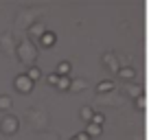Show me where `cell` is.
I'll use <instances>...</instances> for the list:
<instances>
[{
  "label": "cell",
  "mask_w": 149,
  "mask_h": 140,
  "mask_svg": "<svg viewBox=\"0 0 149 140\" xmlns=\"http://www.w3.org/2000/svg\"><path fill=\"white\" fill-rule=\"evenodd\" d=\"M18 57L31 68L33 61L37 59V51H35V46H33L29 40H24V42H20V46H18Z\"/></svg>",
  "instance_id": "obj_1"
},
{
  "label": "cell",
  "mask_w": 149,
  "mask_h": 140,
  "mask_svg": "<svg viewBox=\"0 0 149 140\" xmlns=\"http://www.w3.org/2000/svg\"><path fill=\"white\" fill-rule=\"evenodd\" d=\"M18 129H20V121L15 116H11V114L2 116V121H0V134L13 136V134H18Z\"/></svg>",
  "instance_id": "obj_2"
},
{
  "label": "cell",
  "mask_w": 149,
  "mask_h": 140,
  "mask_svg": "<svg viewBox=\"0 0 149 140\" xmlns=\"http://www.w3.org/2000/svg\"><path fill=\"white\" fill-rule=\"evenodd\" d=\"M13 85H15V90H18L20 94H29V92L33 90V81L29 79V77L24 75V72H22V75H18V77H15Z\"/></svg>",
  "instance_id": "obj_3"
},
{
  "label": "cell",
  "mask_w": 149,
  "mask_h": 140,
  "mask_svg": "<svg viewBox=\"0 0 149 140\" xmlns=\"http://www.w3.org/2000/svg\"><path fill=\"white\" fill-rule=\"evenodd\" d=\"M103 66H105V70H110V72H118V68H121V66H118V59L114 57L112 51L103 55Z\"/></svg>",
  "instance_id": "obj_4"
},
{
  "label": "cell",
  "mask_w": 149,
  "mask_h": 140,
  "mask_svg": "<svg viewBox=\"0 0 149 140\" xmlns=\"http://www.w3.org/2000/svg\"><path fill=\"white\" fill-rule=\"evenodd\" d=\"M55 42H57V35L53 31H44L42 35H40V44H42L44 48H51V46H55Z\"/></svg>",
  "instance_id": "obj_5"
},
{
  "label": "cell",
  "mask_w": 149,
  "mask_h": 140,
  "mask_svg": "<svg viewBox=\"0 0 149 140\" xmlns=\"http://www.w3.org/2000/svg\"><path fill=\"white\" fill-rule=\"evenodd\" d=\"M101 131H103V127H99V125H92V123H88V127H86V131H84V134L88 136V138H99V136H101Z\"/></svg>",
  "instance_id": "obj_6"
},
{
  "label": "cell",
  "mask_w": 149,
  "mask_h": 140,
  "mask_svg": "<svg viewBox=\"0 0 149 140\" xmlns=\"http://www.w3.org/2000/svg\"><path fill=\"white\" fill-rule=\"evenodd\" d=\"M114 88H116V85H114V81H101V83L97 85V92L99 94H105V92H114Z\"/></svg>",
  "instance_id": "obj_7"
},
{
  "label": "cell",
  "mask_w": 149,
  "mask_h": 140,
  "mask_svg": "<svg viewBox=\"0 0 149 140\" xmlns=\"http://www.w3.org/2000/svg\"><path fill=\"white\" fill-rule=\"evenodd\" d=\"M88 88V83H86V79H74V81H70V92H81V90H86Z\"/></svg>",
  "instance_id": "obj_8"
},
{
  "label": "cell",
  "mask_w": 149,
  "mask_h": 140,
  "mask_svg": "<svg viewBox=\"0 0 149 140\" xmlns=\"http://www.w3.org/2000/svg\"><path fill=\"white\" fill-rule=\"evenodd\" d=\"M68 72H70V64H68V61H59V64H57L55 75L57 77H68Z\"/></svg>",
  "instance_id": "obj_9"
},
{
  "label": "cell",
  "mask_w": 149,
  "mask_h": 140,
  "mask_svg": "<svg viewBox=\"0 0 149 140\" xmlns=\"http://www.w3.org/2000/svg\"><path fill=\"white\" fill-rule=\"evenodd\" d=\"M118 77H121L123 81H130L136 77V70L134 68H118Z\"/></svg>",
  "instance_id": "obj_10"
},
{
  "label": "cell",
  "mask_w": 149,
  "mask_h": 140,
  "mask_svg": "<svg viewBox=\"0 0 149 140\" xmlns=\"http://www.w3.org/2000/svg\"><path fill=\"white\" fill-rule=\"evenodd\" d=\"M24 75H26L29 79H31L33 83H35V81L40 79V77H42V70H40V68H35V66H31V68H26V72H24Z\"/></svg>",
  "instance_id": "obj_11"
},
{
  "label": "cell",
  "mask_w": 149,
  "mask_h": 140,
  "mask_svg": "<svg viewBox=\"0 0 149 140\" xmlns=\"http://www.w3.org/2000/svg\"><path fill=\"white\" fill-rule=\"evenodd\" d=\"M55 88L59 90V92H68V88H70V79H68V77H59V79H57V83H55Z\"/></svg>",
  "instance_id": "obj_12"
},
{
  "label": "cell",
  "mask_w": 149,
  "mask_h": 140,
  "mask_svg": "<svg viewBox=\"0 0 149 140\" xmlns=\"http://www.w3.org/2000/svg\"><path fill=\"white\" fill-rule=\"evenodd\" d=\"M11 105H13V98L7 96V94H2V96H0V110H2V112H9Z\"/></svg>",
  "instance_id": "obj_13"
},
{
  "label": "cell",
  "mask_w": 149,
  "mask_h": 140,
  "mask_svg": "<svg viewBox=\"0 0 149 140\" xmlns=\"http://www.w3.org/2000/svg\"><path fill=\"white\" fill-rule=\"evenodd\" d=\"M90 123H92V125L103 127V123H105V116H103L101 112H94V114H92V118H90Z\"/></svg>",
  "instance_id": "obj_14"
},
{
  "label": "cell",
  "mask_w": 149,
  "mask_h": 140,
  "mask_svg": "<svg viewBox=\"0 0 149 140\" xmlns=\"http://www.w3.org/2000/svg\"><path fill=\"white\" fill-rule=\"evenodd\" d=\"M92 114H94L92 107H84V110H81V118H84V121H88V123H90V118H92Z\"/></svg>",
  "instance_id": "obj_15"
},
{
  "label": "cell",
  "mask_w": 149,
  "mask_h": 140,
  "mask_svg": "<svg viewBox=\"0 0 149 140\" xmlns=\"http://www.w3.org/2000/svg\"><path fill=\"white\" fill-rule=\"evenodd\" d=\"M29 33H31V35H42V33H44V24H35Z\"/></svg>",
  "instance_id": "obj_16"
},
{
  "label": "cell",
  "mask_w": 149,
  "mask_h": 140,
  "mask_svg": "<svg viewBox=\"0 0 149 140\" xmlns=\"http://www.w3.org/2000/svg\"><path fill=\"white\" fill-rule=\"evenodd\" d=\"M127 94H130V96H132V94H136V96H145V94H143V88H134V85H132V88L130 90H127Z\"/></svg>",
  "instance_id": "obj_17"
},
{
  "label": "cell",
  "mask_w": 149,
  "mask_h": 140,
  "mask_svg": "<svg viewBox=\"0 0 149 140\" xmlns=\"http://www.w3.org/2000/svg\"><path fill=\"white\" fill-rule=\"evenodd\" d=\"M57 79H59V77H57L55 72H53V75H48V83H51V85H55V83H57Z\"/></svg>",
  "instance_id": "obj_18"
},
{
  "label": "cell",
  "mask_w": 149,
  "mask_h": 140,
  "mask_svg": "<svg viewBox=\"0 0 149 140\" xmlns=\"http://www.w3.org/2000/svg\"><path fill=\"white\" fill-rule=\"evenodd\" d=\"M70 140H90V138H88L86 134H77V136H72Z\"/></svg>",
  "instance_id": "obj_19"
},
{
  "label": "cell",
  "mask_w": 149,
  "mask_h": 140,
  "mask_svg": "<svg viewBox=\"0 0 149 140\" xmlns=\"http://www.w3.org/2000/svg\"><path fill=\"white\" fill-rule=\"evenodd\" d=\"M138 107H140V110H145V96H140V98H138Z\"/></svg>",
  "instance_id": "obj_20"
}]
</instances>
